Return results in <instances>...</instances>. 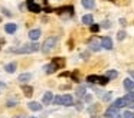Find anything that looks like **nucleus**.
Listing matches in <instances>:
<instances>
[{
    "label": "nucleus",
    "mask_w": 134,
    "mask_h": 118,
    "mask_svg": "<svg viewBox=\"0 0 134 118\" xmlns=\"http://www.w3.org/2000/svg\"><path fill=\"white\" fill-rule=\"evenodd\" d=\"M39 43L36 42H32V43H26V45H22L20 48H16V49H12L13 53H32V52H36L39 50Z\"/></svg>",
    "instance_id": "f257e3e1"
},
{
    "label": "nucleus",
    "mask_w": 134,
    "mask_h": 118,
    "mask_svg": "<svg viewBox=\"0 0 134 118\" xmlns=\"http://www.w3.org/2000/svg\"><path fill=\"white\" fill-rule=\"evenodd\" d=\"M46 4H48L46 0H27V9L30 12H35V13L46 9Z\"/></svg>",
    "instance_id": "f03ea898"
},
{
    "label": "nucleus",
    "mask_w": 134,
    "mask_h": 118,
    "mask_svg": "<svg viewBox=\"0 0 134 118\" xmlns=\"http://www.w3.org/2000/svg\"><path fill=\"white\" fill-rule=\"evenodd\" d=\"M56 43H58V37L56 36H49L43 42V45H42V52H43V53H49L51 50L55 49Z\"/></svg>",
    "instance_id": "7ed1b4c3"
},
{
    "label": "nucleus",
    "mask_w": 134,
    "mask_h": 118,
    "mask_svg": "<svg viewBox=\"0 0 134 118\" xmlns=\"http://www.w3.org/2000/svg\"><path fill=\"white\" fill-rule=\"evenodd\" d=\"M56 13H58L62 19H68V17H71L74 14V7L72 6H64V7H59L58 10H56Z\"/></svg>",
    "instance_id": "20e7f679"
},
{
    "label": "nucleus",
    "mask_w": 134,
    "mask_h": 118,
    "mask_svg": "<svg viewBox=\"0 0 134 118\" xmlns=\"http://www.w3.org/2000/svg\"><path fill=\"white\" fill-rule=\"evenodd\" d=\"M87 81L90 83H99V85H105V83H108V78L107 76H98V75H90V76H87Z\"/></svg>",
    "instance_id": "39448f33"
},
{
    "label": "nucleus",
    "mask_w": 134,
    "mask_h": 118,
    "mask_svg": "<svg viewBox=\"0 0 134 118\" xmlns=\"http://www.w3.org/2000/svg\"><path fill=\"white\" fill-rule=\"evenodd\" d=\"M88 45H90V49H91V50H94V52H98L99 49L102 48V46H101V40H98L97 37H92V39L88 42Z\"/></svg>",
    "instance_id": "423d86ee"
},
{
    "label": "nucleus",
    "mask_w": 134,
    "mask_h": 118,
    "mask_svg": "<svg viewBox=\"0 0 134 118\" xmlns=\"http://www.w3.org/2000/svg\"><path fill=\"white\" fill-rule=\"evenodd\" d=\"M101 46L104 49H107V50H111V49H113V40H111V37H108V36L102 37L101 39Z\"/></svg>",
    "instance_id": "0eeeda50"
},
{
    "label": "nucleus",
    "mask_w": 134,
    "mask_h": 118,
    "mask_svg": "<svg viewBox=\"0 0 134 118\" xmlns=\"http://www.w3.org/2000/svg\"><path fill=\"white\" fill-rule=\"evenodd\" d=\"M62 105H65V106H72V105H74V98H72V95H69V94L62 95Z\"/></svg>",
    "instance_id": "6e6552de"
},
{
    "label": "nucleus",
    "mask_w": 134,
    "mask_h": 118,
    "mask_svg": "<svg viewBox=\"0 0 134 118\" xmlns=\"http://www.w3.org/2000/svg\"><path fill=\"white\" fill-rule=\"evenodd\" d=\"M41 35H42L41 29H32V30L29 32V39L32 40V42H35V40H38L39 37H41Z\"/></svg>",
    "instance_id": "1a4fd4ad"
},
{
    "label": "nucleus",
    "mask_w": 134,
    "mask_h": 118,
    "mask_svg": "<svg viewBox=\"0 0 134 118\" xmlns=\"http://www.w3.org/2000/svg\"><path fill=\"white\" fill-rule=\"evenodd\" d=\"M115 114H118V108H115L114 105H111L110 108L105 111V118H111L113 115H115Z\"/></svg>",
    "instance_id": "9d476101"
},
{
    "label": "nucleus",
    "mask_w": 134,
    "mask_h": 118,
    "mask_svg": "<svg viewBox=\"0 0 134 118\" xmlns=\"http://www.w3.org/2000/svg\"><path fill=\"white\" fill-rule=\"evenodd\" d=\"M27 106H29V109H32V111H41L42 109V104L36 102V101H30V102L27 104Z\"/></svg>",
    "instance_id": "9b49d317"
},
{
    "label": "nucleus",
    "mask_w": 134,
    "mask_h": 118,
    "mask_svg": "<svg viewBox=\"0 0 134 118\" xmlns=\"http://www.w3.org/2000/svg\"><path fill=\"white\" fill-rule=\"evenodd\" d=\"M124 88L127 89V92H131L133 91V88H134V81L133 79H124Z\"/></svg>",
    "instance_id": "f8f14e48"
},
{
    "label": "nucleus",
    "mask_w": 134,
    "mask_h": 118,
    "mask_svg": "<svg viewBox=\"0 0 134 118\" xmlns=\"http://www.w3.org/2000/svg\"><path fill=\"white\" fill-rule=\"evenodd\" d=\"M43 69H45V72H46V74H53V72L58 69V66H56L55 63L52 62V63H49V65H45Z\"/></svg>",
    "instance_id": "ddd939ff"
},
{
    "label": "nucleus",
    "mask_w": 134,
    "mask_h": 118,
    "mask_svg": "<svg viewBox=\"0 0 134 118\" xmlns=\"http://www.w3.org/2000/svg\"><path fill=\"white\" fill-rule=\"evenodd\" d=\"M115 108H122V106H125L127 105V102H125V99L124 98H117L115 101H114V104H113Z\"/></svg>",
    "instance_id": "4468645a"
},
{
    "label": "nucleus",
    "mask_w": 134,
    "mask_h": 118,
    "mask_svg": "<svg viewBox=\"0 0 134 118\" xmlns=\"http://www.w3.org/2000/svg\"><path fill=\"white\" fill-rule=\"evenodd\" d=\"M22 91L25 92V95H26L27 98H30V97H32V94H33V88H32V86H29V85H22Z\"/></svg>",
    "instance_id": "2eb2a0df"
},
{
    "label": "nucleus",
    "mask_w": 134,
    "mask_h": 118,
    "mask_svg": "<svg viewBox=\"0 0 134 118\" xmlns=\"http://www.w3.org/2000/svg\"><path fill=\"white\" fill-rule=\"evenodd\" d=\"M16 29H18V26H16L15 23H7V25L4 26V30H6L7 33H10V35H12V33H15V32H16Z\"/></svg>",
    "instance_id": "dca6fc26"
},
{
    "label": "nucleus",
    "mask_w": 134,
    "mask_h": 118,
    "mask_svg": "<svg viewBox=\"0 0 134 118\" xmlns=\"http://www.w3.org/2000/svg\"><path fill=\"white\" fill-rule=\"evenodd\" d=\"M82 6L85 9H94L95 7V2L94 0H82Z\"/></svg>",
    "instance_id": "f3484780"
},
{
    "label": "nucleus",
    "mask_w": 134,
    "mask_h": 118,
    "mask_svg": "<svg viewBox=\"0 0 134 118\" xmlns=\"http://www.w3.org/2000/svg\"><path fill=\"white\" fill-rule=\"evenodd\" d=\"M53 99L52 97V92H46V94L43 95V98H42V101H43V104H51Z\"/></svg>",
    "instance_id": "a211bd4d"
},
{
    "label": "nucleus",
    "mask_w": 134,
    "mask_h": 118,
    "mask_svg": "<svg viewBox=\"0 0 134 118\" xmlns=\"http://www.w3.org/2000/svg\"><path fill=\"white\" fill-rule=\"evenodd\" d=\"M4 69H6V72H9V74H13V72L16 71V63H15V62L7 63V65L4 66Z\"/></svg>",
    "instance_id": "6ab92c4d"
},
{
    "label": "nucleus",
    "mask_w": 134,
    "mask_h": 118,
    "mask_svg": "<svg viewBox=\"0 0 134 118\" xmlns=\"http://www.w3.org/2000/svg\"><path fill=\"white\" fill-rule=\"evenodd\" d=\"M105 76H107L108 79H114V78H117V76H118V72H117V71H114V69H110V71H107Z\"/></svg>",
    "instance_id": "aec40b11"
},
{
    "label": "nucleus",
    "mask_w": 134,
    "mask_h": 118,
    "mask_svg": "<svg viewBox=\"0 0 134 118\" xmlns=\"http://www.w3.org/2000/svg\"><path fill=\"white\" fill-rule=\"evenodd\" d=\"M94 19L91 14H85V16H82V23H85V25H92Z\"/></svg>",
    "instance_id": "412c9836"
},
{
    "label": "nucleus",
    "mask_w": 134,
    "mask_h": 118,
    "mask_svg": "<svg viewBox=\"0 0 134 118\" xmlns=\"http://www.w3.org/2000/svg\"><path fill=\"white\" fill-rule=\"evenodd\" d=\"M85 94H87V89H85V86H78L76 88V95H78L79 98H82V97H85Z\"/></svg>",
    "instance_id": "4be33fe9"
},
{
    "label": "nucleus",
    "mask_w": 134,
    "mask_h": 118,
    "mask_svg": "<svg viewBox=\"0 0 134 118\" xmlns=\"http://www.w3.org/2000/svg\"><path fill=\"white\" fill-rule=\"evenodd\" d=\"M52 62H53V63H55V65H56V66H58V69H59V68H62V66H64V65H65V60H64V59H62V58H55V59H53V60H52Z\"/></svg>",
    "instance_id": "5701e85b"
},
{
    "label": "nucleus",
    "mask_w": 134,
    "mask_h": 118,
    "mask_svg": "<svg viewBox=\"0 0 134 118\" xmlns=\"http://www.w3.org/2000/svg\"><path fill=\"white\" fill-rule=\"evenodd\" d=\"M30 78H32V75H30V74H22V75H19V81H20L22 83L26 82V81H29Z\"/></svg>",
    "instance_id": "b1692460"
},
{
    "label": "nucleus",
    "mask_w": 134,
    "mask_h": 118,
    "mask_svg": "<svg viewBox=\"0 0 134 118\" xmlns=\"http://www.w3.org/2000/svg\"><path fill=\"white\" fill-rule=\"evenodd\" d=\"M16 104H18V99H16V98H10V99H7V104H6V105H7V106H15Z\"/></svg>",
    "instance_id": "393cba45"
},
{
    "label": "nucleus",
    "mask_w": 134,
    "mask_h": 118,
    "mask_svg": "<svg viewBox=\"0 0 134 118\" xmlns=\"http://www.w3.org/2000/svg\"><path fill=\"white\" fill-rule=\"evenodd\" d=\"M125 35H127V33H125L124 30H120L118 33H117V39H118V40H124L125 39Z\"/></svg>",
    "instance_id": "a878e982"
},
{
    "label": "nucleus",
    "mask_w": 134,
    "mask_h": 118,
    "mask_svg": "<svg viewBox=\"0 0 134 118\" xmlns=\"http://www.w3.org/2000/svg\"><path fill=\"white\" fill-rule=\"evenodd\" d=\"M122 118H134V112H131V111H125L124 114H122Z\"/></svg>",
    "instance_id": "bb28decb"
},
{
    "label": "nucleus",
    "mask_w": 134,
    "mask_h": 118,
    "mask_svg": "<svg viewBox=\"0 0 134 118\" xmlns=\"http://www.w3.org/2000/svg\"><path fill=\"white\" fill-rule=\"evenodd\" d=\"M53 104H56V105H62V97H55L53 98Z\"/></svg>",
    "instance_id": "cd10ccee"
},
{
    "label": "nucleus",
    "mask_w": 134,
    "mask_h": 118,
    "mask_svg": "<svg viewBox=\"0 0 134 118\" xmlns=\"http://www.w3.org/2000/svg\"><path fill=\"white\" fill-rule=\"evenodd\" d=\"M102 99H104V101H110L111 99V92H107V94L102 95Z\"/></svg>",
    "instance_id": "c85d7f7f"
},
{
    "label": "nucleus",
    "mask_w": 134,
    "mask_h": 118,
    "mask_svg": "<svg viewBox=\"0 0 134 118\" xmlns=\"http://www.w3.org/2000/svg\"><path fill=\"white\" fill-rule=\"evenodd\" d=\"M102 27H105V29H108V27H111V23L108 22V20H105V22H102Z\"/></svg>",
    "instance_id": "c756f323"
},
{
    "label": "nucleus",
    "mask_w": 134,
    "mask_h": 118,
    "mask_svg": "<svg viewBox=\"0 0 134 118\" xmlns=\"http://www.w3.org/2000/svg\"><path fill=\"white\" fill-rule=\"evenodd\" d=\"M98 29H99V26H97V25H91V32H98Z\"/></svg>",
    "instance_id": "7c9ffc66"
},
{
    "label": "nucleus",
    "mask_w": 134,
    "mask_h": 118,
    "mask_svg": "<svg viewBox=\"0 0 134 118\" xmlns=\"http://www.w3.org/2000/svg\"><path fill=\"white\" fill-rule=\"evenodd\" d=\"M4 89H6V83L0 81V91H4Z\"/></svg>",
    "instance_id": "2f4dec72"
},
{
    "label": "nucleus",
    "mask_w": 134,
    "mask_h": 118,
    "mask_svg": "<svg viewBox=\"0 0 134 118\" xmlns=\"http://www.w3.org/2000/svg\"><path fill=\"white\" fill-rule=\"evenodd\" d=\"M111 118H122V115H120V114H115V115H113Z\"/></svg>",
    "instance_id": "473e14b6"
},
{
    "label": "nucleus",
    "mask_w": 134,
    "mask_h": 118,
    "mask_svg": "<svg viewBox=\"0 0 134 118\" xmlns=\"http://www.w3.org/2000/svg\"><path fill=\"white\" fill-rule=\"evenodd\" d=\"M3 12H4V14H6V16H10V12H9V10H6V9H3Z\"/></svg>",
    "instance_id": "72a5a7b5"
},
{
    "label": "nucleus",
    "mask_w": 134,
    "mask_h": 118,
    "mask_svg": "<svg viewBox=\"0 0 134 118\" xmlns=\"http://www.w3.org/2000/svg\"><path fill=\"white\" fill-rule=\"evenodd\" d=\"M128 74H130V76L133 78V81H134V71H130V72H128Z\"/></svg>",
    "instance_id": "f704fd0d"
},
{
    "label": "nucleus",
    "mask_w": 134,
    "mask_h": 118,
    "mask_svg": "<svg viewBox=\"0 0 134 118\" xmlns=\"http://www.w3.org/2000/svg\"><path fill=\"white\" fill-rule=\"evenodd\" d=\"M131 94H134V88H133V91H131Z\"/></svg>",
    "instance_id": "c9c22d12"
},
{
    "label": "nucleus",
    "mask_w": 134,
    "mask_h": 118,
    "mask_svg": "<svg viewBox=\"0 0 134 118\" xmlns=\"http://www.w3.org/2000/svg\"><path fill=\"white\" fill-rule=\"evenodd\" d=\"M33 118H35V117H33Z\"/></svg>",
    "instance_id": "e433bc0d"
}]
</instances>
